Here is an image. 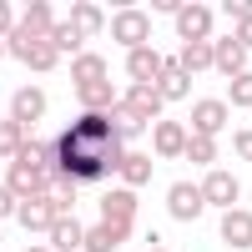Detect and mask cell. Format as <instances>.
<instances>
[{"instance_id":"1","label":"cell","mask_w":252,"mask_h":252,"mask_svg":"<svg viewBox=\"0 0 252 252\" xmlns=\"http://www.w3.org/2000/svg\"><path fill=\"white\" fill-rule=\"evenodd\" d=\"M121 141L111 136L106 116H81L66 136L56 141V177L66 182H96L111 166H121Z\"/></svg>"},{"instance_id":"2","label":"cell","mask_w":252,"mask_h":252,"mask_svg":"<svg viewBox=\"0 0 252 252\" xmlns=\"http://www.w3.org/2000/svg\"><path fill=\"white\" fill-rule=\"evenodd\" d=\"M10 46H15V56L26 61L31 71H51L56 66V46H51V40H35L26 31H10Z\"/></svg>"},{"instance_id":"3","label":"cell","mask_w":252,"mask_h":252,"mask_svg":"<svg viewBox=\"0 0 252 252\" xmlns=\"http://www.w3.org/2000/svg\"><path fill=\"white\" fill-rule=\"evenodd\" d=\"M101 212H106V227H111V237H121V232H131V217H136V197H131V192H106Z\"/></svg>"},{"instance_id":"4","label":"cell","mask_w":252,"mask_h":252,"mask_svg":"<svg viewBox=\"0 0 252 252\" xmlns=\"http://www.w3.org/2000/svg\"><path fill=\"white\" fill-rule=\"evenodd\" d=\"M146 31H152V20H146L141 10H121V15L111 20V35L121 40V46H131V51L146 46Z\"/></svg>"},{"instance_id":"5","label":"cell","mask_w":252,"mask_h":252,"mask_svg":"<svg viewBox=\"0 0 252 252\" xmlns=\"http://www.w3.org/2000/svg\"><path fill=\"white\" fill-rule=\"evenodd\" d=\"M197 192H202V207H207V202H212V207H232V202H237V177L212 172V177L197 187Z\"/></svg>"},{"instance_id":"6","label":"cell","mask_w":252,"mask_h":252,"mask_svg":"<svg viewBox=\"0 0 252 252\" xmlns=\"http://www.w3.org/2000/svg\"><path fill=\"white\" fill-rule=\"evenodd\" d=\"M177 31L187 35V46H192V40H207V31H212L207 5H182V10H177Z\"/></svg>"},{"instance_id":"7","label":"cell","mask_w":252,"mask_h":252,"mask_svg":"<svg viewBox=\"0 0 252 252\" xmlns=\"http://www.w3.org/2000/svg\"><path fill=\"white\" fill-rule=\"evenodd\" d=\"M192 91V76H187L177 61H161V76H157V96H166V101H177V96H187Z\"/></svg>"},{"instance_id":"8","label":"cell","mask_w":252,"mask_h":252,"mask_svg":"<svg viewBox=\"0 0 252 252\" xmlns=\"http://www.w3.org/2000/svg\"><path fill=\"white\" fill-rule=\"evenodd\" d=\"M152 146H157V157H182L187 152V131L177 121H161L157 131H152Z\"/></svg>"},{"instance_id":"9","label":"cell","mask_w":252,"mask_h":252,"mask_svg":"<svg viewBox=\"0 0 252 252\" xmlns=\"http://www.w3.org/2000/svg\"><path fill=\"white\" fill-rule=\"evenodd\" d=\"M46 182H51V177H46ZM46 182H40V172H35V166H26V161H20L15 172H10V192L31 202V197H46Z\"/></svg>"},{"instance_id":"10","label":"cell","mask_w":252,"mask_h":252,"mask_svg":"<svg viewBox=\"0 0 252 252\" xmlns=\"http://www.w3.org/2000/svg\"><path fill=\"white\" fill-rule=\"evenodd\" d=\"M46 116V96H40L35 86H26V91H15V126H26V121H40Z\"/></svg>"},{"instance_id":"11","label":"cell","mask_w":252,"mask_h":252,"mask_svg":"<svg viewBox=\"0 0 252 252\" xmlns=\"http://www.w3.org/2000/svg\"><path fill=\"white\" fill-rule=\"evenodd\" d=\"M166 202H172V217H182V222L202 212V192H197L192 182H182V187H172V197H166Z\"/></svg>"},{"instance_id":"12","label":"cell","mask_w":252,"mask_h":252,"mask_svg":"<svg viewBox=\"0 0 252 252\" xmlns=\"http://www.w3.org/2000/svg\"><path fill=\"white\" fill-rule=\"evenodd\" d=\"M242 61H247V51L237 46L232 35H227V40H217V46H212V66H222L227 76H242Z\"/></svg>"},{"instance_id":"13","label":"cell","mask_w":252,"mask_h":252,"mask_svg":"<svg viewBox=\"0 0 252 252\" xmlns=\"http://www.w3.org/2000/svg\"><path fill=\"white\" fill-rule=\"evenodd\" d=\"M157 106H161V96H157V86H131V91H126V111H131L136 121H146V116H157Z\"/></svg>"},{"instance_id":"14","label":"cell","mask_w":252,"mask_h":252,"mask_svg":"<svg viewBox=\"0 0 252 252\" xmlns=\"http://www.w3.org/2000/svg\"><path fill=\"white\" fill-rule=\"evenodd\" d=\"M20 222H26V227H31V232H46V227L56 222V207H51L46 197H31L26 207H20Z\"/></svg>"},{"instance_id":"15","label":"cell","mask_w":252,"mask_h":252,"mask_svg":"<svg viewBox=\"0 0 252 252\" xmlns=\"http://www.w3.org/2000/svg\"><path fill=\"white\" fill-rule=\"evenodd\" d=\"M131 76H136V86H152V81L161 76V56L157 51H131Z\"/></svg>"},{"instance_id":"16","label":"cell","mask_w":252,"mask_h":252,"mask_svg":"<svg viewBox=\"0 0 252 252\" xmlns=\"http://www.w3.org/2000/svg\"><path fill=\"white\" fill-rule=\"evenodd\" d=\"M192 121H197L202 136H212L217 126L227 121V106H222V101H197V106H192Z\"/></svg>"},{"instance_id":"17","label":"cell","mask_w":252,"mask_h":252,"mask_svg":"<svg viewBox=\"0 0 252 252\" xmlns=\"http://www.w3.org/2000/svg\"><path fill=\"white\" fill-rule=\"evenodd\" d=\"M222 237L232 242V247H252V212H227Z\"/></svg>"},{"instance_id":"18","label":"cell","mask_w":252,"mask_h":252,"mask_svg":"<svg viewBox=\"0 0 252 252\" xmlns=\"http://www.w3.org/2000/svg\"><path fill=\"white\" fill-rule=\"evenodd\" d=\"M71 76H76V86L86 91V86H101V81H106V66H101V56H76Z\"/></svg>"},{"instance_id":"19","label":"cell","mask_w":252,"mask_h":252,"mask_svg":"<svg viewBox=\"0 0 252 252\" xmlns=\"http://www.w3.org/2000/svg\"><path fill=\"white\" fill-rule=\"evenodd\" d=\"M81 222H71V217H56L51 222V242H56V252H71V247H81Z\"/></svg>"},{"instance_id":"20","label":"cell","mask_w":252,"mask_h":252,"mask_svg":"<svg viewBox=\"0 0 252 252\" xmlns=\"http://www.w3.org/2000/svg\"><path fill=\"white\" fill-rule=\"evenodd\" d=\"M106 126H111V136H116V141H131V136L141 131V121H136L131 111H126V106H116V111H106Z\"/></svg>"},{"instance_id":"21","label":"cell","mask_w":252,"mask_h":252,"mask_svg":"<svg viewBox=\"0 0 252 252\" xmlns=\"http://www.w3.org/2000/svg\"><path fill=\"white\" fill-rule=\"evenodd\" d=\"M177 66H182L187 76H192V71H207V66H212V46H207V40H192V46L182 51V61H177Z\"/></svg>"},{"instance_id":"22","label":"cell","mask_w":252,"mask_h":252,"mask_svg":"<svg viewBox=\"0 0 252 252\" xmlns=\"http://www.w3.org/2000/svg\"><path fill=\"white\" fill-rule=\"evenodd\" d=\"M20 31H26V35H46L51 40V5H26V26H20Z\"/></svg>"},{"instance_id":"23","label":"cell","mask_w":252,"mask_h":252,"mask_svg":"<svg viewBox=\"0 0 252 252\" xmlns=\"http://www.w3.org/2000/svg\"><path fill=\"white\" fill-rule=\"evenodd\" d=\"M81 101H86V116H106L111 111V86H106V81H101V86H86Z\"/></svg>"},{"instance_id":"24","label":"cell","mask_w":252,"mask_h":252,"mask_svg":"<svg viewBox=\"0 0 252 252\" xmlns=\"http://www.w3.org/2000/svg\"><path fill=\"white\" fill-rule=\"evenodd\" d=\"M20 161H26V166H56V146H46V141H26V146H20Z\"/></svg>"},{"instance_id":"25","label":"cell","mask_w":252,"mask_h":252,"mask_svg":"<svg viewBox=\"0 0 252 252\" xmlns=\"http://www.w3.org/2000/svg\"><path fill=\"white\" fill-rule=\"evenodd\" d=\"M121 177L131 182V187H141L146 177H152V161H146V157H136V152H126V157H121Z\"/></svg>"},{"instance_id":"26","label":"cell","mask_w":252,"mask_h":252,"mask_svg":"<svg viewBox=\"0 0 252 252\" xmlns=\"http://www.w3.org/2000/svg\"><path fill=\"white\" fill-rule=\"evenodd\" d=\"M71 26H76L81 35L101 31V5H71Z\"/></svg>"},{"instance_id":"27","label":"cell","mask_w":252,"mask_h":252,"mask_svg":"<svg viewBox=\"0 0 252 252\" xmlns=\"http://www.w3.org/2000/svg\"><path fill=\"white\" fill-rule=\"evenodd\" d=\"M51 207H56V212H66V207L76 202V182H66V177H56L51 182V197H46Z\"/></svg>"},{"instance_id":"28","label":"cell","mask_w":252,"mask_h":252,"mask_svg":"<svg viewBox=\"0 0 252 252\" xmlns=\"http://www.w3.org/2000/svg\"><path fill=\"white\" fill-rule=\"evenodd\" d=\"M20 146H26V136H20L15 121H0V157H15Z\"/></svg>"},{"instance_id":"29","label":"cell","mask_w":252,"mask_h":252,"mask_svg":"<svg viewBox=\"0 0 252 252\" xmlns=\"http://www.w3.org/2000/svg\"><path fill=\"white\" fill-rule=\"evenodd\" d=\"M187 157H192V161H202V166H212V157H217L212 136H192V141H187Z\"/></svg>"},{"instance_id":"30","label":"cell","mask_w":252,"mask_h":252,"mask_svg":"<svg viewBox=\"0 0 252 252\" xmlns=\"http://www.w3.org/2000/svg\"><path fill=\"white\" fill-rule=\"evenodd\" d=\"M237 101V106H252V71H242V76H232V91H227Z\"/></svg>"},{"instance_id":"31","label":"cell","mask_w":252,"mask_h":252,"mask_svg":"<svg viewBox=\"0 0 252 252\" xmlns=\"http://www.w3.org/2000/svg\"><path fill=\"white\" fill-rule=\"evenodd\" d=\"M111 227H91V232H86V252H111Z\"/></svg>"},{"instance_id":"32","label":"cell","mask_w":252,"mask_h":252,"mask_svg":"<svg viewBox=\"0 0 252 252\" xmlns=\"http://www.w3.org/2000/svg\"><path fill=\"white\" fill-rule=\"evenodd\" d=\"M51 46H61V51H76V46H81V31H76V26H61V31L51 35Z\"/></svg>"},{"instance_id":"33","label":"cell","mask_w":252,"mask_h":252,"mask_svg":"<svg viewBox=\"0 0 252 252\" xmlns=\"http://www.w3.org/2000/svg\"><path fill=\"white\" fill-rule=\"evenodd\" d=\"M232 40H237V46H242V51L252 46V15H242V20H237V35H232Z\"/></svg>"},{"instance_id":"34","label":"cell","mask_w":252,"mask_h":252,"mask_svg":"<svg viewBox=\"0 0 252 252\" xmlns=\"http://www.w3.org/2000/svg\"><path fill=\"white\" fill-rule=\"evenodd\" d=\"M15 212V192H10V187H0V217H10Z\"/></svg>"},{"instance_id":"35","label":"cell","mask_w":252,"mask_h":252,"mask_svg":"<svg viewBox=\"0 0 252 252\" xmlns=\"http://www.w3.org/2000/svg\"><path fill=\"white\" fill-rule=\"evenodd\" d=\"M237 157L252 161V131H237Z\"/></svg>"},{"instance_id":"36","label":"cell","mask_w":252,"mask_h":252,"mask_svg":"<svg viewBox=\"0 0 252 252\" xmlns=\"http://www.w3.org/2000/svg\"><path fill=\"white\" fill-rule=\"evenodd\" d=\"M0 35H10V10L0 5Z\"/></svg>"},{"instance_id":"37","label":"cell","mask_w":252,"mask_h":252,"mask_svg":"<svg viewBox=\"0 0 252 252\" xmlns=\"http://www.w3.org/2000/svg\"><path fill=\"white\" fill-rule=\"evenodd\" d=\"M31 252H46V247H31Z\"/></svg>"}]
</instances>
